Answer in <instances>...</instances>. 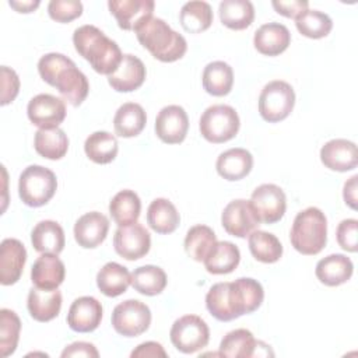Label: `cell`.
I'll return each mask as SVG.
<instances>
[{"mask_svg":"<svg viewBox=\"0 0 358 358\" xmlns=\"http://www.w3.org/2000/svg\"><path fill=\"white\" fill-rule=\"evenodd\" d=\"M35 151L48 159H60L67 154L69 138L67 134L59 129H39L34 138Z\"/></svg>","mask_w":358,"mask_h":358,"instance_id":"obj_37","label":"cell"},{"mask_svg":"<svg viewBox=\"0 0 358 358\" xmlns=\"http://www.w3.org/2000/svg\"><path fill=\"white\" fill-rule=\"evenodd\" d=\"M73 43L78 55L99 74L110 76L122 63L123 53L117 43L95 25L78 27L73 34Z\"/></svg>","mask_w":358,"mask_h":358,"instance_id":"obj_3","label":"cell"},{"mask_svg":"<svg viewBox=\"0 0 358 358\" xmlns=\"http://www.w3.org/2000/svg\"><path fill=\"white\" fill-rule=\"evenodd\" d=\"M147 123L145 110L140 103L126 102L115 113L113 127L117 136L130 138L138 136Z\"/></svg>","mask_w":358,"mask_h":358,"instance_id":"obj_29","label":"cell"},{"mask_svg":"<svg viewBox=\"0 0 358 358\" xmlns=\"http://www.w3.org/2000/svg\"><path fill=\"white\" fill-rule=\"evenodd\" d=\"M141 211V201L136 192L124 189L117 192L109 203V214L119 227L137 222Z\"/></svg>","mask_w":358,"mask_h":358,"instance_id":"obj_33","label":"cell"},{"mask_svg":"<svg viewBox=\"0 0 358 358\" xmlns=\"http://www.w3.org/2000/svg\"><path fill=\"white\" fill-rule=\"evenodd\" d=\"M115 252L126 260L144 257L151 248L150 232L138 222L119 227L113 235Z\"/></svg>","mask_w":358,"mask_h":358,"instance_id":"obj_13","label":"cell"},{"mask_svg":"<svg viewBox=\"0 0 358 358\" xmlns=\"http://www.w3.org/2000/svg\"><path fill=\"white\" fill-rule=\"evenodd\" d=\"M189 130V117L179 105L162 108L155 119V134L166 144H179L186 138Z\"/></svg>","mask_w":358,"mask_h":358,"instance_id":"obj_15","label":"cell"},{"mask_svg":"<svg viewBox=\"0 0 358 358\" xmlns=\"http://www.w3.org/2000/svg\"><path fill=\"white\" fill-rule=\"evenodd\" d=\"M224 229L236 238H246L260 225L259 217L250 200L236 199L229 201L221 214Z\"/></svg>","mask_w":358,"mask_h":358,"instance_id":"obj_12","label":"cell"},{"mask_svg":"<svg viewBox=\"0 0 358 358\" xmlns=\"http://www.w3.org/2000/svg\"><path fill=\"white\" fill-rule=\"evenodd\" d=\"M147 70L144 63L133 55H123L119 67L108 76L109 85L117 92H131L140 88L145 80Z\"/></svg>","mask_w":358,"mask_h":358,"instance_id":"obj_21","label":"cell"},{"mask_svg":"<svg viewBox=\"0 0 358 358\" xmlns=\"http://www.w3.org/2000/svg\"><path fill=\"white\" fill-rule=\"evenodd\" d=\"M249 250L252 256L262 263H275L282 256V245L278 238L270 232L255 229L249 234Z\"/></svg>","mask_w":358,"mask_h":358,"instance_id":"obj_40","label":"cell"},{"mask_svg":"<svg viewBox=\"0 0 358 358\" xmlns=\"http://www.w3.org/2000/svg\"><path fill=\"white\" fill-rule=\"evenodd\" d=\"M56 189V175L42 165H29L20 175L18 194L29 207L45 206L55 196Z\"/></svg>","mask_w":358,"mask_h":358,"instance_id":"obj_6","label":"cell"},{"mask_svg":"<svg viewBox=\"0 0 358 358\" xmlns=\"http://www.w3.org/2000/svg\"><path fill=\"white\" fill-rule=\"evenodd\" d=\"M296 29L306 38L320 39L330 34L333 28L331 18L317 10H306L295 20Z\"/></svg>","mask_w":358,"mask_h":358,"instance_id":"obj_42","label":"cell"},{"mask_svg":"<svg viewBox=\"0 0 358 358\" xmlns=\"http://www.w3.org/2000/svg\"><path fill=\"white\" fill-rule=\"evenodd\" d=\"M169 337L178 351L193 354L208 344L210 329L200 316L185 315L173 322Z\"/></svg>","mask_w":358,"mask_h":358,"instance_id":"obj_9","label":"cell"},{"mask_svg":"<svg viewBox=\"0 0 358 358\" xmlns=\"http://www.w3.org/2000/svg\"><path fill=\"white\" fill-rule=\"evenodd\" d=\"M215 168L221 178L229 182L241 180L250 173L253 168V157L245 148H229L218 155Z\"/></svg>","mask_w":358,"mask_h":358,"instance_id":"obj_26","label":"cell"},{"mask_svg":"<svg viewBox=\"0 0 358 358\" xmlns=\"http://www.w3.org/2000/svg\"><path fill=\"white\" fill-rule=\"evenodd\" d=\"M20 91V78L17 73L7 67L1 66V105H7L15 99Z\"/></svg>","mask_w":358,"mask_h":358,"instance_id":"obj_46","label":"cell"},{"mask_svg":"<svg viewBox=\"0 0 358 358\" xmlns=\"http://www.w3.org/2000/svg\"><path fill=\"white\" fill-rule=\"evenodd\" d=\"M357 179L358 176L354 175L351 176L345 183H344V190H343V197L344 201L348 207L352 210H357Z\"/></svg>","mask_w":358,"mask_h":358,"instance_id":"obj_50","label":"cell"},{"mask_svg":"<svg viewBox=\"0 0 358 358\" xmlns=\"http://www.w3.org/2000/svg\"><path fill=\"white\" fill-rule=\"evenodd\" d=\"M25 262V246L18 239H4L0 245V282L3 285L15 284L21 278Z\"/></svg>","mask_w":358,"mask_h":358,"instance_id":"obj_20","label":"cell"},{"mask_svg":"<svg viewBox=\"0 0 358 358\" xmlns=\"http://www.w3.org/2000/svg\"><path fill=\"white\" fill-rule=\"evenodd\" d=\"M109 220L98 211H90L81 215L74 224V239L84 249L99 246L108 235Z\"/></svg>","mask_w":358,"mask_h":358,"instance_id":"obj_19","label":"cell"},{"mask_svg":"<svg viewBox=\"0 0 358 358\" xmlns=\"http://www.w3.org/2000/svg\"><path fill=\"white\" fill-rule=\"evenodd\" d=\"M201 83L206 92L213 96L228 95L234 85L232 67L221 60L211 62L203 70Z\"/></svg>","mask_w":358,"mask_h":358,"instance_id":"obj_32","label":"cell"},{"mask_svg":"<svg viewBox=\"0 0 358 358\" xmlns=\"http://www.w3.org/2000/svg\"><path fill=\"white\" fill-rule=\"evenodd\" d=\"M241 262V252L236 245L228 241L215 242L210 253L203 260L206 270L210 274H228L232 273Z\"/></svg>","mask_w":358,"mask_h":358,"instance_id":"obj_28","label":"cell"},{"mask_svg":"<svg viewBox=\"0 0 358 358\" xmlns=\"http://www.w3.org/2000/svg\"><path fill=\"white\" fill-rule=\"evenodd\" d=\"M21 320L18 315L7 308L0 310V355L8 357L14 354L20 340Z\"/></svg>","mask_w":358,"mask_h":358,"instance_id":"obj_43","label":"cell"},{"mask_svg":"<svg viewBox=\"0 0 358 358\" xmlns=\"http://www.w3.org/2000/svg\"><path fill=\"white\" fill-rule=\"evenodd\" d=\"M102 305L94 296H80L73 301L67 313V324L77 333H91L101 324Z\"/></svg>","mask_w":358,"mask_h":358,"instance_id":"obj_17","label":"cell"},{"mask_svg":"<svg viewBox=\"0 0 358 358\" xmlns=\"http://www.w3.org/2000/svg\"><path fill=\"white\" fill-rule=\"evenodd\" d=\"M168 278L165 271L152 264H145L134 268L131 273V287L147 296H154L161 294L166 287Z\"/></svg>","mask_w":358,"mask_h":358,"instance_id":"obj_39","label":"cell"},{"mask_svg":"<svg viewBox=\"0 0 358 358\" xmlns=\"http://www.w3.org/2000/svg\"><path fill=\"white\" fill-rule=\"evenodd\" d=\"M250 203L263 224H274L280 221L287 208V197L284 190L274 183H263L257 186L250 197Z\"/></svg>","mask_w":358,"mask_h":358,"instance_id":"obj_11","label":"cell"},{"mask_svg":"<svg viewBox=\"0 0 358 358\" xmlns=\"http://www.w3.org/2000/svg\"><path fill=\"white\" fill-rule=\"evenodd\" d=\"M147 222L157 234H172L180 222V215L172 201L158 197L148 206Z\"/></svg>","mask_w":358,"mask_h":358,"instance_id":"obj_30","label":"cell"},{"mask_svg":"<svg viewBox=\"0 0 358 358\" xmlns=\"http://www.w3.org/2000/svg\"><path fill=\"white\" fill-rule=\"evenodd\" d=\"M110 320L117 334L123 337H137L148 330L151 324V310L138 299H127L115 306Z\"/></svg>","mask_w":358,"mask_h":358,"instance_id":"obj_10","label":"cell"},{"mask_svg":"<svg viewBox=\"0 0 358 358\" xmlns=\"http://www.w3.org/2000/svg\"><path fill=\"white\" fill-rule=\"evenodd\" d=\"M131 358H148V357H168L166 351L164 350V347L159 344V343H155V341H145V343H141L138 344L130 354Z\"/></svg>","mask_w":358,"mask_h":358,"instance_id":"obj_49","label":"cell"},{"mask_svg":"<svg viewBox=\"0 0 358 358\" xmlns=\"http://www.w3.org/2000/svg\"><path fill=\"white\" fill-rule=\"evenodd\" d=\"M27 115L31 123L39 129L59 127L66 119V103L55 95L39 94L28 102Z\"/></svg>","mask_w":358,"mask_h":358,"instance_id":"obj_14","label":"cell"},{"mask_svg":"<svg viewBox=\"0 0 358 358\" xmlns=\"http://www.w3.org/2000/svg\"><path fill=\"white\" fill-rule=\"evenodd\" d=\"M108 7L122 29L134 31L152 17L155 3L152 0H110Z\"/></svg>","mask_w":358,"mask_h":358,"instance_id":"obj_16","label":"cell"},{"mask_svg":"<svg viewBox=\"0 0 358 358\" xmlns=\"http://www.w3.org/2000/svg\"><path fill=\"white\" fill-rule=\"evenodd\" d=\"M85 155L95 164H110L119 151L117 138L108 131H94L84 143Z\"/></svg>","mask_w":358,"mask_h":358,"instance_id":"obj_38","label":"cell"},{"mask_svg":"<svg viewBox=\"0 0 358 358\" xmlns=\"http://www.w3.org/2000/svg\"><path fill=\"white\" fill-rule=\"evenodd\" d=\"M320 161L330 171H352L358 165L357 145L345 138L330 140L320 148Z\"/></svg>","mask_w":358,"mask_h":358,"instance_id":"obj_18","label":"cell"},{"mask_svg":"<svg viewBox=\"0 0 358 358\" xmlns=\"http://www.w3.org/2000/svg\"><path fill=\"white\" fill-rule=\"evenodd\" d=\"M259 341L252 331L246 329H235L224 336L220 343V355L228 358H250L257 355Z\"/></svg>","mask_w":358,"mask_h":358,"instance_id":"obj_34","label":"cell"},{"mask_svg":"<svg viewBox=\"0 0 358 358\" xmlns=\"http://www.w3.org/2000/svg\"><path fill=\"white\" fill-rule=\"evenodd\" d=\"M130 284L131 274L124 266L116 262L106 263L96 274V285L99 291L110 298L124 294Z\"/></svg>","mask_w":358,"mask_h":358,"instance_id":"obj_31","label":"cell"},{"mask_svg":"<svg viewBox=\"0 0 358 358\" xmlns=\"http://www.w3.org/2000/svg\"><path fill=\"white\" fill-rule=\"evenodd\" d=\"M289 239L294 249L306 256L323 250L327 242V218L317 207H308L296 214L291 227Z\"/></svg>","mask_w":358,"mask_h":358,"instance_id":"obj_5","label":"cell"},{"mask_svg":"<svg viewBox=\"0 0 358 358\" xmlns=\"http://www.w3.org/2000/svg\"><path fill=\"white\" fill-rule=\"evenodd\" d=\"M38 71L42 80L55 87L70 105L78 106L85 101L90 83L67 56L56 52L43 55L38 62Z\"/></svg>","mask_w":358,"mask_h":358,"instance_id":"obj_2","label":"cell"},{"mask_svg":"<svg viewBox=\"0 0 358 358\" xmlns=\"http://www.w3.org/2000/svg\"><path fill=\"white\" fill-rule=\"evenodd\" d=\"M295 105L294 88L282 80L267 83L259 95V113L268 123H277L289 116Z\"/></svg>","mask_w":358,"mask_h":358,"instance_id":"obj_8","label":"cell"},{"mask_svg":"<svg viewBox=\"0 0 358 358\" xmlns=\"http://www.w3.org/2000/svg\"><path fill=\"white\" fill-rule=\"evenodd\" d=\"M134 32L143 48L159 62H176L187 50V42L183 35L173 31L162 18L150 17Z\"/></svg>","mask_w":358,"mask_h":358,"instance_id":"obj_4","label":"cell"},{"mask_svg":"<svg viewBox=\"0 0 358 358\" xmlns=\"http://www.w3.org/2000/svg\"><path fill=\"white\" fill-rule=\"evenodd\" d=\"M27 308L34 320L41 323L50 322L62 309V292L59 289L31 288L28 292Z\"/></svg>","mask_w":358,"mask_h":358,"instance_id":"obj_24","label":"cell"},{"mask_svg":"<svg viewBox=\"0 0 358 358\" xmlns=\"http://www.w3.org/2000/svg\"><path fill=\"white\" fill-rule=\"evenodd\" d=\"M31 242L39 253L59 255L64 249V231L56 221L45 220L38 222L31 232Z\"/></svg>","mask_w":358,"mask_h":358,"instance_id":"obj_27","label":"cell"},{"mask_svg":"<svg viewBox=\"0 0 358 358\" xmlns=\"http://www.w3.org/2000/svg\"><path fill=\"white\" fill-rule=\"evenodd\" d=\"M179 22L189 34H200L210 28L213 22V10L207 1L193 0L182 6Z\"/></svg>","mask_w":358,"mask_h":358,"instance_id":"obj_36","label":"cell"},{"mask_svg":"<svg viewBox=\"0 0 358 358\" xmlns=\"http://www.w3.org/2000/svg\"><path fill=\"white\" fill-rule=\"evenodd\" d=\"M217 242L214 231L207 225L192 227L185 238V250L196 262H203Z\"/></svg>","mask_w":358,"mask_h":358,"instance_id":"obj_41","label":"cell"},{"mask_svg":"<svg viewBox=\"0 0 358 358\" xmlns=\"http://www.w3.org/2000/svg\"><path fill=\"white\" fill-rule=\"evenodd\" d=\"M271 6L278 14H281L287 18L296 20L303 11L308 10L309 3L306 0H288V1L274 0V1H271Z\"/></svg>","mask_w":358,"mask_h":358,"instance_id":"obj_47","label":"cell"},{"mask_svg":"<svg viewBox=\"0 0 358 358\" xmlns=\"http://www.w3.org/2000/svg\"><path fill=\"white\" fill-rule=\"evenodd\" d=\"M62 357H85V358H98L99 352L95 348L94 344L85 343V341H76L70 345H67L62 351Z\"/></svg>","mask_w":358,"mask_h":358,"instance_id":"obj_48","label":"cell"},{"mask_svg":"<svg viewBox=\"0 0 358 358\" xmlns=\"http://www.w3.org/2000/svg\"><path fill=\"white\" fill-rule=\"evenodd\" d=\"M291 42V34L288 28L280 22L263 24L257 28L253 36V45L256 50L264 56H278Z\"/></svg>","mask_w":358,"mask_h":358,"instance_id":"obj_23","label":"cell"},{"mask_svg":"<svg viewBox=\"0 0 358 358\" xmlns=\"http://www.w3.org/2000/svg\"><path fill=\"white\" fill-rule=\"evenodd\" d=\"M218 13L221 22L234 31L246 29L255 20V7L249 0H222Z\"/></svg>","mask_w":358,"mask_h":358,"instance_id":"obj_35","label":"cell"},{"mask_svg":"<svg viewBox=\"0 0 358 358\" xmlns=\"http://www.w3.org/2000/svg\"><path fill=\"white\" fill-rule=\"evenodd\" d=\"M48 13L56 22H70L83 14V3L78 0H52Z\"/></svg>","mask_w":358,"mask_h":358,"instance_id":"obj_44","label":"cell"},{"mask_svg":"<svg viewBox=\"0 0 358 358\" xmlns=\"http://www.w3.org/2000/svg\"><path fill=\"white\" fill-rule=\"evenodd\" d=\"M238 112L229 105L208 106L200 116L199 129L201 136L214 144L232 140L239 131Z\"/></svg>","mask_w":358,"mask_h":358,"instance_id":"obj_7","label":"cell"},{"mask_svg":"<svg viewBox=\"0 0 358 358\" xmlns=\"http://www.w3.org/2000/svg\"><path fill=\"white\" fill-rule=\"evenodd\" d=\"M354 271L350 257L341 253H333L319 260L315 268L317 280L327 287H337L347 282Z\"/></svg>","mask_w":358,"mask_h":358,"instance_id":"obj_25","label":"cell"},{"mask_svg":"<svg viewBox=\"0 0 358 358\" xmlns=\"http://www.w3.org/2000/svg\"><path fill=\"white\" fill-rule=\"evenodd\" d=\"M357 229L358 221L355 218L343 220L336 231V238L338 245L347 252H357L358 241H357Z\"/></svg>","mask_w":358,"mask_h":358,"instance_id":"obj_45","label":"cell"},{"mask_svg":"<svg viewBox=\"0 0 358 358\" xmlns=\"http://www.w3.org/2000/svg\"><path fill=\"white\" fill-rule=\"evenodd\" d=\"M15 11H18V13H32L34 10H36L38 7H39V4H41V1L39 0H29V1H14V0H11L10 3H8Z\"/></svg>","mask_w":358,"mask_h":358,"instance_id":"obj_51","label":"cell"},{"mask_svg":"<svg viewBox=\"0 0 358 358\" xmlns=\"http://www.w3.org/2000/svg\"><path fill=\"white\" fill-rule=\"evenodd\" d=\"M264 299L262 284L250 277L232 282H217L206 295V308L220 322H231L255 312Z\"/></svg>","mask_w":358,"mask_h":358,"instance_id":"obj_1","label":"cell"},{"mask_svg":"<svg viewBox=\"0 0 358 358\" xmlns=\"http://www.w3.org/2000/svg\"><path fill=\"white\" fill-rule=\"evenodd\" d=\"M64 263L53 253H42L31 268V281L41 289H57L64 281Z\"/></svg>","mask_w":358,"mask_h":358,"instance_id":"obj_22","label":"cell"}]
</instances>
